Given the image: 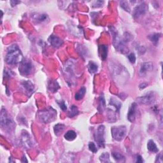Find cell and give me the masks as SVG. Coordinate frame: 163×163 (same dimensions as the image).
Wrapping results in <instances>:
<instances>
[{
  "label": "cell",
  "instance_id": "obj_1",
  "mask_svg": "<svg viewBox=\"0 0 163 163\" xmlns=\"http://www.w3.org/2000/svg\"><path fill=\"white\" fill-rule=\"evenodd\" d=\"M23 59L22 54L17 44H13L9 46L5 57L7 64L10 65L17 64L21 63Z\"/></svg>",
  "mask_w": 163,
  "mask_h": 163
},
{
  "label": "cell",
  "instance_id": "obj_2",
  "mask_svg": "<svg viewBox=\"0 0 163 163\" xmlns=\"http://www.w3.org/2000/svg\"><path fill=\"white\" fill-rule=\"evenodd\" d=\"M111 73H112V76L115 82L120 83L122 85L124 83H126L127 82L124 80L122 77L128 80L129 77L128 71L123 65L120 63H113L111 66Z\"/></svg>",
  "mask_w": 163,
  "mask_h": 163
},
{
  "label": "cell",
  "instance_id": "obj_3",
  "mask_svg": "<svg viewBox=\"0 0 163 163\" xmlns=\"http://www.w3.org/2000/svg\"><path fill=\"white\" fill-rule=\"evenodd\" d=\"M110 32L113 38V45L116 50L120 53L123 54H126L129 52V49L125 45L124 41L121 39L118 32L114 27H110Z\"/></svg>",
  "mask_w": 163,
  "mask_h": 163
},
{
  "label": "cell",
  "instance_id": "obj_4",
  "mask_svg": "<svg viewBox=\"0 0 163 163\" xmlns=\"http://www.w3.org/2000/svg\"><path fill=\"white\" fill-rule=\"evenodd\" d=\"M38 116L41 122L48 124L55 120L57 117V111L52 106L39 111Z\"/></svg>",
  "mask_w": 163,
  "mask_h": 163
},
{
  "label": "cell",
  "instance_id": "obj_5",
  "mask_svg": "<svg viewBox=\"0 0 163 163\" xmlns=\"http://www.w3.org/2000/svg\"><path fill=\"white\" fill-rule=\"evenodd\" d=\"M0 117H1V128L3 129H4V131H9V132L11 131L13 129L14 123H13V120L10 118V116H9L7 110L3 108H1Z\"/></svg>",
  "mask_w": 163,
  "mask_h": 163
},
{
  "label": "cell",
  "instance_id": "obj_6",
  "mask_svg": "<svg viewBox=\"0 0 163 163\" xmlns=\"http://www.w3.org/2000/svg\"><path fill=\"white\" fill-rule=\"evenodd\" d=\"M18 71L22 76L28 77L34 72V66L31 60L28 59H23L20 63Z\"/></svg>",
  "mask_w": 163,
  "mask_h": 163
},
{
  "label": "cell",
  "instance_id": "obj_7",
  "mask_svg": "<svg viewBox=\"0 0 163 163\" xmlns=\"http://www.w3.org/2000/svg\"><path fill=\"white\" fill-rule=\"evenodd\" d=\"M111 136L117 142L122 141L125 136L127 129L124 125H120L117 127H112L111 129Z\"/></svg>",
  "mask_w": 163,
  "mask_h": 163
},
{
  "label": "cell",
  "instance_id": "obj_8",
  "mask_svg": "<svg viewBox=\"0 0 163 163\" xmlns=\"http://www.w3.org/2000/svg\"><path fill=\"white\" fill-rule=\"evenodd\" d=\"M105 125H100L94 133L95 141L100 148L105 147Z\"/></svg>",
  "mask_w": 163,
  "mask_h": 163
},
{
  "label": "cell",
  "instance_id": "obj_9",
  "mask_svg": "<svg viewBox=\"0 0 163 163\" xmlns=\"http://www.w3.org/2000/svg\"><path fill=\"white\" fill-rule=\"evenodd\" d=\"M148 7L145 2L140 1L138 5L134 8L133 15L134 18H138L145 15L148 11Z\"/></svg>",
  "mask_w": 163,
  "mask_h": 163
},
{
  "label": "cell",
  "instance_id": "obj_10",
  "mask_svg": "<svg viewBox=\"0 0 163 163\" xmlns=\"http://www.w3.org/2000/svg\"><path fill=\"white\" fill-rule=\"evenodd\" d=\"M138 103L142 105H149L152 104L156 101V95L153 92H150L147 93L145 95L139 97L136 99Z\"/></svg>",
  "mask_w": 163,
  "mask_h": 163
},
{
  "label": "cell",
  "instance_id": "obj_11",
  "mask_svg": "<svg viewBox=\"0 0 163 163\" xmlns=\"http://www.w3.org/2000/svg\"><path fill=\"white\" fill-rule=\"evenodd\" d=\"M153 69V64L152 62H145L141 64L139 74L141 77H145L148 72H151Z\"/></svg>",
  "mask_w": 163,
  "mask_h": 163
},
{
  "label": "cell",
  "instance_id": "obj_12",
  "mask_svg": "<svg viewBox=\"0 0 163 163\" xmlns=\"http://www.w3.org/2000/svg\"><path fill=\"white\" fill-rule=\"evenodd\" d=\"M21 141L22 145L27 148H30L32 146V142L31 136L27 131H24L22 133Z\"/></svg>",
  "mask_w": 163,
  "mask_h": 163
},
{
  "label": "cell",
  "instance_id": "obj_13",
  "mask_svg": "<svg viewBox=\"0 0 163 163\" xmlns=\"http://www.w3.org/2000/svg\"><path fill=\"white\" fill-rule=\"evenodd\" d=\"M137 103L136 102L132 103L131 107L129 108L128 114V119L131 122H133L136 119V114H137Z\"/></svg>",
  "mask_w": 163,
  "mask_h": 163
},
{
  "label": "cell",
  "instance_id": "obj_14",
  "mask_svg": "<svg viewBox=\"0 0 163 163\" xmlns=\"http://www.w3.org/2000/svg\"><path fill=\"white\" fill-rule=\"evenodd\" d=\"M50 45L55 48H59L63 44V41L59 37L55 35H50L48 39Z\"/></svg>",
  "mask_w": 163,
  "mask_h": 163
},
{
  "label": "cell",
  "instance_id": "obj_15",
  "mask_svg": "<svg viewBox=\"0 0 163 163\" xmlns=\"http://www.w3.org/2000/svg\"><path fill=\"white\" fill-rule=\"evenodd\" d=\"M21 86L24 88V91L26 92V94H29V96L31 95L34 91L35 87L30 81H22L21 83Z\"/></svg>",
  "mask_w": 163,
  "mask_h": 163
},
{
  "label": "cell",
  "instance_id": "obj_16",
  "mask_svg": "<svg viewBox=\"0 0 163 163\" xmlns=\"http://www.w3.org/2000/svg\"><path fill=\"white\" fill-rule=\"evenodd\" d=\"M32 18L36 23H43L49 19L48 15L46 14H40V13H35L32 15Z\"/></svg>",
  "mask_w": 163,
  "mask_h": 163
},
{
  "label": "cell",
  "instance_id": "obj_17",
  "mask_svg": "<svg viewBox=\"0 0 163 163\" xmlns=\"http://www.w3.org/2000/svg\"><path fill=\"white\" fill-rule=\"evenodd\" d=\"M99 51L101 59L105 60L107 58V55H108V46L106 45H100Z\"/></svg>",
  "mask_w": 163,
  "mask_h": 163
},
{
  "label": "cell",
  "instance_id": "obj_18",
  "mask_svg": "<svg viewBox=\"0 0 163 163\" xmlns=\"http://www.w3.org/2000/svg\"><path fill=\"white\" fill-rule=\"evenodd\" d=\"M48 89L49 90L53 93L58 91V90L59 89V85L56 80H51L49 82L48 85Z\"/></svg>",
  "mask_w": 163,
  "mask_h": 163
},
{
  "label": "cell",
  "instance_id": "obj_19",
  "mask_svg": "<svg viewBox=\"0 0 163 163\" xmlns=\"http://www.w3.org/2000/svg\"><path fill=\"white\" fill-rule=\"evenodd\" d=\"M147 149L149 152L152 153H158L159 152V149H158L156 144L152 139H150L147 143Z\"/></svg>",
  "mask_w": 163,
  "mask_h": 163
},
{
  "label": "cell",
  "instance_id": "obj_20",
  "mask_svg": "<svg viewBox=\"0 0 163 163\" xmlns=\"http://www.w3.org/2000/svg\"><path fill=\"white\" fill-rule=\"evenodd\" d=\"M111 155L114 157V160L116 162H125V157L119 152H113L111 153Z\"/></svg>",
  "mask_w": 163,
  "mask_h": 163
},
{
  "label": "cell",
  "instance_id": "obj_21",
  "mask_svg": "<svg viewBox=\"0 0 163 163\" xmlns=\"http://www.w3.org/2000/svg\"><path fill=\"white\" fill-rule=\"evenodd\" d=\"M161 33H153L149 35L148 38L153 44L157 45L158 42H159V38H161Z\"/></svg>",
  "mask_w": 163,
  "mask_h": 163
},
{
  "label": "cell",
  "instance_id": "obj_22",
  "mask_svg": "<svg viewBox=\"0 0 163 163\" xmlns=\"http://www.w3.org/2000/svg\"><path fill=\"white\" fill-rule=\"evenodd\" d=\"M77 138V133L73 130H69L64 134V138L68 141H73Z\"/></svg>",
  "mask_w": 163,
  "mask_h": 163
},
{
  "label": "cell",
  "instance_id": "obj_23",
  "mask_svg": "<svg viewBox=\"0 0 163 163\" xmlns=\"http://www.w3.org/2000/svg\"><path fill=\"white\" fill-rule=\"evenodd\" d=\"M110 105L114 106L115 108V110H117L118 112H119V110L120 109L121 107V103L118 101L117 99H115V97H111L110 100Z\"/></svg>",
  "mask_w": 163,
  "mask_h": 163
},
{
  "label": "cell",
  "instance_id": "obj_24",
  "mask_svg": "<svg viewBox=\"0 0 163 163\" xmlns=\"http://www.w3.org/2000/svg\"><path fill=\"white\" fill-rule=\"evenodd\" d=\"M86 92V88L85 87H82L79 89L78 91H77L75 94V96H74V98H75L76 100H82L83 96H85Z\"/></svg>",
  "mask_w": 163,
  "mask_h": 163
},
{
  "label": "cell",
  "instance_id": "obj_25",
  "mask_svg": "<svg viewBox=\"0 0 163 163\" xmlns=\"http://www.w3.org/2000/svg\"><path fill=\"white\" fill-rule=\"evenodd\" d=\"M88 69H89L90 73L94 74L98 70V66L94 62L90 61L88 64Z\"/></svg>",
  "mask_w": 163,
  "mask_h": 163
},
{
  "label": "cell",
  "instance_id": "obj_26",
  "mask_svg": "<svg viewBox=\"0 0 163 163\" xmlns=\"http://www.w3.org/2000/svg\"><path fill=\"white\" fill-rule=\"evenodd\" d=\"M79 114V111L77 108V106L75 105H72L70 107V109H69V112L68 114V116L69 118H73L75 117Z\"/></svg>",
  "mask_w": 163,
  "mask_h": 163
},
{
  "label": "cell",
  "instance_id": "obj_27",
  "mask_svg": "<svg viewBox=\"0 0 163 163\" xmlns=\"http://www.w3.org/2000/svg\"><path fill=\"white\" fill-rule=\"evenodd\" d=\"M65 128V125L63 124H58L54 126V133L55 134L57 135V136H59V134L63 131V130Z\"/></svg>",
  "mask_w": 163,
  "mask_h": 163
},
{
  "label": "cell",
  "instance_id": "obj_28",
  "mask_svg": "<svg viewBox=\"0 0 163 163\" xmlns=\"http://www.w3.org/2000/svg\"><path fill=\"white\" fill-rule=\"evenodd\" d=\"M106 107V103L105 100V97L103 95H101L100 97V105L98 110L100 112H103L104 110H105Z\"/></svg>",
  "mask_w": 163,
  "mask_h": 163
},
{
  "label": "cell",
  "instance_id": "obj_29",
  "mask_svg": "<svg viewBox=\"0 0 163 163\" xmlns=\"http://www.w3.org/2000/svg\"><path fill=\"white\" fill-rule=\"evenodd\" d=\"M100 160L102 162H110L108 153L104 152L100 157Z\"/></svg>",
  "mask_w": 163,
  "mask_h": 163
},
{
  "label": "cell",
  "instance_id": "obj_30",
  "mask_svg": "<svg viewBox=\"0 0 163 163\" xmlns=\"http://www.w3.org/2000/svg\"><path fill=\"white\" fill-rule=\"evenodd\" d=\"M120 7H122L125 12H128L129 13L131 12V9H130L127 1H120Z\"/></svg>",
  "mask_w": 163,
  "mask_h": 163
},
{
  "label": "cell",
  "instance_id": "obj_31",
  "mask_svg": "<svg viewBox=\"0 0 163 163\" xmlns=\"http://www.w3.org/2000/svg\"><path fill=\"white\" fill-rule=\"evenodd\" d=\"M89 149L90 151H91L93 153H96L97 152V148L95 145V143L93 142H90L89 143Z\"/></svg>",
  "mask_w": 163,
  "mask_h": 163
},
{
  "label": "cell",
  "instance_id": "obj_32",
  "mask_svg": "<svg viewBox=\"0 0 163 163\" xmlns=\"http://www.w3.org/2000/svg\"><path fill=\"white\" fill-rule=\"evenodd\" d=\"M128 58L129 60V62L132 64H134L135 62H136V55H135L134 53H131L129 54L128 55Z\"/></svg>",
  "mask_w": 163,
  "mask_h": 163
},
{
  "label": "cell",
  "instance_id": "obj_33",
  "mask_svg": "<svg viewBox=\"0 0 163 163\" xmlns=\"http://www.w3.org/2000/svg\"><path fill=\"white\" fill-rule=\"evenodd\" d=\"M57 103L59 105V106H60V109H62L63 111L66 110L67 109V106L65 104V102L63 100L61 101H57Z\"/></svg>",
  "mask_w": 163,
  "mask_h": 163
},
{
  "label": "cell",
  "instance_id": "obj_34",
  "mask_svg": "<svg viewBox=\"0 0 163 163\" xmlns=\"http://www.w3.org/2000/svg\"><path fill=\"white\" fill-rule=\"evenodd\" d=\"M136 49L138 51V52L139 54L142 55V54H143L145 52V51H146V49L145 48V46H137V47H136Z\"/></svg>",
  "mask_w": 163,
  "mask_h": 163
},
{
  "label": "cell",
  "instance_id": "obj_35",
  "mask_svg": "<svg viewBox=\"0 0 163 163\" xmlns=\"http://www.w3.org/2000/svg\"><path fill=\"white\" fill-rule=\"evenodd\" d=\"M136 162H143V158L141 156L139 155H137L136 156Z\"/></svg>",
  "mask_w": 163,
  "mask_h": 163
},
{
  "label": "cell",
  "instance_id": "obj_36",
  "mask_svg": "<svg viewBox=\"0 0 163 163\" xmlns=\"http://www.w3.org/2000/svg\"><path fill=\"white\" fill-rule=\"evenodd\" d=\"M20 3H21V1H10V3H11L12 7H14L15 5H16L17 4Z\"/></svg>",
  "mask_w": 163,
  "mask_h": 163
},
{
  "label": "cell",
  "instance_id": "obj_37",
  "mask_svg": "<svg viewBox=\"0 0 163 163\" xmlns=\"http://www.w3.org/2000/svg\"><path fill=\"white\" fill-rule=\"evenodd\" d=\"M147 86V83H142V84H140V85H139V89H145V88Z\"/></svg>",
  "mask_w": 163,
  "mask_h": 163
}]
</instances>
